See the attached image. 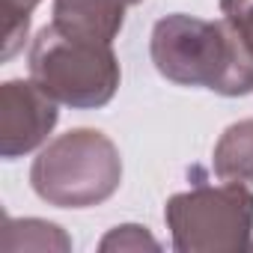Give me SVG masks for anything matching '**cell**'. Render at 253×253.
Masks as SVG:
<instances>
[{
	"instance_id": "obj_4",
	"label": "cell",
	"mask_w": 253,
	"mask_h": 253,
	"mask_svg": "<svg viewBox=\"0 0 253 253\" xmlns=\"http://www.w3.org/2000/svg\"><path fill=\"white\" fill-rule=\"evenodd\" d=\"M164 220L179 253L238 250L253 235V191L238 182H200L167 200Z\"/></svg>"
},
{
	"instance_id": "obj_10",
	"label": "cell",
	"mask_w": 253,
	"mask_h": 253,
	"mask_svg": "<svg viewBox=\"0 0 253 253\" xmlns=\"http://www.w3.org/2000/svg\"><path fill=\"white\" fill-rule=\"evenodd\" d=\"M98 250L101 253H125V250H161L158 238L140 226V223H122V226H113L101 241H98Z\"/></svg>"
},
{
	"instance_id": "obj_8",
	"label": "cell",
	"mask_w": 253,
	"mask_h": 253,
	"mask_svg": "<svg viewBox=\"0 0 253 253\" xmlns=\"http://www.w3.org/2000/svg\"><path fill=\"white\" fill-rule=\"evenodd\" d=\"M3 247L6 250H72V238L63 232V226L39 217H6L3 229Z\"/></svg>"
},
{
	"instance_id": "obj_3",
	"label": "cell",
	"mask_w": 253,
	"mask_h": 253,
	"mask_svg": "<svg viewBox=\"0 0 253 253\" xmlns=\"http://www.w3.org/2000/svg\"><path fill=\"white\" fill-rule=\"evenodd\" d=\"M30 78L60 104L75 110H95L113 101L122 69L113 45L92 42L45 24L27 54Z\"/></svg>"
},
{
	"instance_id": "obj_7",
	"label": "cell",
	"mask_w": 253,
	"mask_h": 253,
	"mask_svg": "<svg viewBox=\"0 0 253 253\" xmlns=\"http://www.w3.org/2000/svg\"><path fill=\"white\" fill-rule=\"evenodd\" d=\"M211 170L220 182L253 185V119L226 125L211 152Z\"/></svg>"
},
{
	"instance_id": "obj_1",
	"label": "cell",
	"mask_w": 253,
	"mask_h": 253,
	"mask_svg": "<svg viewBox=\"0 0 253 253\" xmlns=\"http://www.w3.org/2000/svg\"><path fill=\"white\" fill-rule=\"evenodd\" d=\"M149 57L161 78L179 86H203L226 98L253 92V54L220 21L173 12L155 21Z\"/></svg>"
},
{
	"instance_id": "obj_9",
	"label": "cell",
	"mask_w": 253,
	"mask_h": 253,
	"mask_svg": "<svg viewBox=\"0 0 253 253\" xmlns=\"http://www.w3.org/2000/svg\"><path fill=\"white\" fill-rule=\"evenodd\" d=\"M39 3L42 0H0V9H3V51H0V60L3 63H9L24 48L30 15Z\"/></svg>"
},
{
	"instance_id": "obj_2",
	"label": "cell",
	"mask_w": 253,
	"mask_h": 253,
	"mask_svg": "<svg viewBox=\"0 0 253 253\" xmlns=\"http://www.w3.org/2000/svg\"><path fill=\"white\" fill-rule=\"evenodd\" d=\"M122 185V155L98 128H69L39 149L30 188L54 209H92Z\"/></svg>"
},
{
	"instance_id": "obj_11",
	"label": "cell",
	"mask_w": 253,
	"mask_h": 253,
	"mask_svg": "<svg viewBox=\"0 0 253 253\" xmlns=\"http://www.w3.org/2000/svg\"><path fill=\"white\" fill-rule=\"evenodd\" d=\"M220 15L253 54V0H220Z\"/></svg>"
},
{
	"instance_id": "obj_5",
	"label": "cell",
	"mask_w": 253,
	"mask_h": 253,
	"mask_svg": "<svg viewBox=\"0 0 253 253\" xmlns=\"http://www.w3.org/2000/svg\"><path fill=\"white\" fill-rule=\"evenodd\" d=\"M54 101L33 78H12L0 86V155L15 161L39 149L60 119Z\"/></svg>"
},
{
	"instance_id": "obj_6",
	"label": "cell",
	"mask_w": 253,
	"mask_h": 253,
	"mask_svg": "<svg viewBox=\"0 0 253 253\" xmlns=\"http://www.w3.org/2000/svg\"><path fill=\"white\" fill-rule=\"evenodd\" d=\"M137 3H143V0H54L51 24L72 36L113 45V39L125 27L128 6Z\"/></svg>"
}]
</instances>
